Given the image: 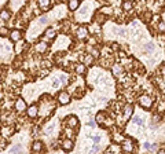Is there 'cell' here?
<instances>
[{"label": "cell", "instance_id": "obj_13", "mask_svg": "<svg viewBox=\"0 0 165 154\" xmlns=\"http://www.w3.org/2000/svg\"><path fill=\"white\" fill-rule=\"evenodd\" d=\"M121 10L127 14L132 13V10H134V2H132V0H123V3H121Z\"/></svg>", "mask_w": 165, "mask_h": 154}, {"label": "cell", "instance_id": "obj_4", "mask_svg": "<svg viewBox=\"0 0 165 154\" xmlns=\"http://www.w3.org/2000/svg\"><path fill=\"white\" fill-rule=\"evenodd\" d=\"M76 37L77 40L80 41H85L88 37H90V30H88V26H85V25H81V26H79L76 29Z\"/></svg>", "mask_w": 165, "mask_h": 154}, {"label": "cell", "instance_id": "obj_3", "mask_svg": "<svg viewBox=\"0 0 165 154\" xmlns=\"http://www.w3.org/2000/svg\"><path fill=\"white\" fill-rule=\"evenodd\" d=\"M110 70H112V74L116 77V79H123V77H124V72H125V68H124L121 63L114 62L112 66H110Z\"/></svg>", "mask_w": 165, "mask_h": 154}, {"label": "cell", "instance_id": "obj_30", "mask_svg": "<svg viewBox=\"0 0 165 154\" xmlns=\"http://www.w3.org/2000/svg\"><path fill=\"white\" fill-rule=\"evenodd\" d=\"M88 10H90V6H88V4L82 6V8L80 10V13H79L80 18H85V16H87V14H88Z\"/></svg>", "mask_w": 165, "mask_h": 154}, {"label": "cell", "instance_id": "obj_5", "mask_svg": "<svg viewBox=\"0 0 165 154\" xmlns=\"http://www.w3.org/2000/svg\"><path fill=\"white\" fill-rule=\"evenodd\" d=\"M57 101L61 106H66V105H69L72 102V95L68 91H61L57 95Z\"/></svg>", "mask_w": 165, "mask_h": 154}, {"label": "cell", "instance_id": "obj_15", "mask_svg": "<svg viewBox=\"0 0 165 154\" xmlns=\"http://www.w3.org/2000/svg\"><path fill=\"white\" fill-rule=\"evenodd\" d=\"M87 66L84 65L82 62H79V63H76L74 65V72H76L79 76H84V74H87Z\"/></svg>", "mask_w": 165, "mask_h": 154}, {"label": "cell", "instance_id": "obj_1", "mask_svg": "<svg viewBox=\"0 0 165 154\" xmlns=\"http://www.w3.org/2000/svg\"><path fill=\"white\" fill-rule=\"evenodd\" d=\"M153 103H154V99L151 95L148 94H142V95L138 98V105L142 107L143 110H150L153 107Z\"/></svg>", "mask_w": 165, "mask_h": 154}, {"label": "cell", "instance_id": "obj_36", "mask_svg": "<svg viewBox=\"0 0 165 154\" xmlns=\"http://www.w3.org/2000/svg\"><path fill=\"white\" fill-rule=\"evenodd\" d=\"M0 36H2V37H6V36H8V29H7V28H4V26L0 28Z\"/></svg>", "mask_w": 165, "mask_h": 154}, {"label": "cell", "instance_id": "obj_27", "mask_svg": "<svg viewBox=\"0 0 165 154\" xmlns=\"http://www.w3.org/2000/svg\"><path fill=\"white\" fill-rule=\"evenodd\" d=\"M156 112L158 113V114H164L165 113V101H160L158 103H157V107H156Z\"/></svg>", "mask_w": 165, "mask_h": 154}, {"label": "cell", "instance_id": "obj_18", "mask_svg": "<svg viewBox=\"0 0 165 154\" xmlns=\"http://www.w3.org/2000/svg\"><path fill=\"white\" fill-rule=\"evenodd\" d=\"M30 150L33 151V153H40V151L44 150V145L41 140H35V142L32 143V148Z\"/></svg>", "mask_w": 165, "mask_h": 154}, {"label": "cell", "instance_id": "obj_6", "mask_svg": "<svg viewBox=\"0 0 165 154\" xmlns=\"http://www.w3.org/2000/svg\"><path fill=\"white\" fill-rule=\"evenodd\" d=\"M134 116V106L131 103H127L123 106V110H121V117H123L124 121L131 120V117Z\"/></svg>", "mask_w": 165, "mask_h": 154}, {"label": "cell", "instance_id": "obj_9", "mask_svg": "<svg viewBox=\"0 0 165 154\" xmlns=\"http://www.w3.org/2000/svg\"><path fill=\"white\" fill-rule=\"evenodd\" d=\"M80 62H82L88 68V66H92L94 65V62H95V58H94L91 54H85V55L82 54V55H80Z\"/></svg>", "mask_w": 165, "mask_h": 154}, {"label": "cell", "instance_id": "obj_39", "mask_svg": "<svg viewBox=\"0 0 165 154\" xmlns=\"http://www.w3.org/2000/svg\"><path fill=\"white\" fill-rule=\"evenodd\" d=\"M41 66L46 69H51V62H48V61H43L41 62Z\"/></svg>", "mask_w": 165, "mask_h": 154}, {"label": "cell", "instance_id": "obj_17", "mask_svg": "<svg viewBox=\"0 0 165 154\" xmlns=\"http://www.w3.org/2000/svg\"><path fill=\"white\" fill-rule=\"evenodd\" d=\"M106 19H107V16L105 15V14H102L101 11H96L95 15L92 16V21L96 22V24H99V25H102L105 21H106Z\"/></svg>", "mask_w": 165, "mask_h": 154}, {"label": "cell", "instance_id": "obj_21", "mask_svg": "<svg viewBox=\"0 0 165 154\" xmlns=\"http://www.w3.org/2000/svg\"><path fill=\"white\" fill-rule=\"evenodd\" d=\"M105 151H106V153H121V146H120V143H117V145H116V143H112Z\"/></svg>", "mask_w": 165, "mask_h": 154}, {"label": "cell", "instance_id": "obj_22", "mask_svg": "<svg viewBox=\"0 0 165 154\" xmlns=\"http://www.w3.org/2000/svg\"><path fill=\"white\" fill-rule=\"evenodd\" d=\"M143 51H145V54H153L154 51H156V46H154V43H145V46H143Z\"/></svg>", "mask_w": 165, "mask_h": 154}, {"label": "cell", "instance_id": "obj_16", "mask_svg": "<svg viewBox=\"0 0 165 154\" xmlns=\"http://www.w3.org/2000/svg\"><path fill=\"white\" fill-rule=\"evenodd\" d=\"M36 51H37L38 54H46V52L48 51V43H46V41H38V43L36 44Z\"/></svg>", "mask_w": 165, "mask_h": 154}, {"label": "cell", "instance_id": "obj_38", "mask_svg": "<svg viewBox=\"0 0 165 154\" xmlns=\"http://www.w3.org/2000/svg\"><path fill=\"white\" fill-rule=\"evenodd\" d=\"M38 21H40V25H46L47 22H48V16L43 15V16H40V19H38Z\"/></svg>", "mask_w": 165, "mask_h": 154}, {"label": "cell", "instance_id": "obj_46", "mask_svg": "<svg viewBox=\"0 0 165 154\" xmlns=\"http://www.w3.org/2000/svg\"><path fill=\"white\" fill-rule=\"evenodd\" d=\"M143 146H145L146 150H151V143L150 142H145V145H143Z\"/></svg>", "mask_w": 165, "mask_h": 154}, {"label": "cell", "instance_id": "obj_23", "mask_svg": "<svg viewBox=\"0 0 165 154\" xmlns=\"http://www.w3.org/2000/svg\"><path fill=\"white\" fill-rule=\"evenodd\" d=\"M44 37L46 38H50V40H54L55 37H57V30L52 29V28H50V29H47L46 32H44Z\"/></svg>", "mask_w": 165, "mask_h": 154}, {"label": "cell", "instance_id": "obj_25", "mask_svg": "<svg viewBox=\"0 0 165 154\" xmlns=\"http://www.w3.org/2000/svg\"><path fill=\"white\" fill-rule=\"evenodd\" d=\"M88 50H90V54L92 55L94 58H95V61L101 58V51H99L96 47H94V48H92V46H90V47H88Z\"/></svg>", "mask_w": 165, "mask_h": 154}, {"label": "cell", "instance_id": "obj_24", "mask_svg": "<svg viewBox=\"0 0 165 154\" xmlns=\"http://www.w3.org/2000/svg\"><path fill=\"white\" fill-rule=\"evenodd\" d=\"M10 18H11V11L7 10V8H3V10L0 11V19H2V21H8Z\"/></svg>", "mask_w": 165, "mask_h": 154}, {"label": "cell", "instance_id": "obj_7", "mask_svg": "<svg viewBox=\"0 0 165 154\" xmlns=\"http://www.w3.org/2000/svg\"><path fill=\"white\" fill-rule=\"evenodd\" d=\"M63 123H65L69 128H73L74 129V128L79 127V118H77L74 114H69V116H66V117H65Z\"/></svg>", "mask_w": 165, "mask_h": 154}, {"label": "cell", "instance_id": "obj_32", "mask_svg": "<svg viewBox=\"0 0 165 154\" xmlns=\"http://www.w3.org/2000/svg\"><path fill=\"white\" fill-rule=\"evenodd\" d=\"M54 129H55V123H51V124H48V125L46 127V132H44V134L51 135L52 132H54Z\"/></svg>", "mask_w": 165, "mask_h": 154}, {"label": "cell", "instance_id": "obj_44", "mask_svg": "<svg viewBox=\"0 0 165 154\" xmlns=\"http://www.w3.org/2000/svg\"><path fill=\"white\" fill-rule=\"evenodd\" d=\"M160 74H161V76H165V63H162L161 68H160Z\"/></svg>", "mask_w": 165, "mask_h": 154}, {"label": "cell", "instance_id": "obj_14", "mask_svg": "<svg viewBox=\"0 0 165 154\" xmlns=\"http://www.w3.org/2000/svg\"><path fill=\"white\" fill-rule=\"evenodd\" d=\"M106 118H107L106 112L101 110V112H98V113H96V116H95V123H96V124H99V125L102 127V125L105 124V121H106Z\"/></svg>", "mask_w": 165, "mask_h": 154}, {"label": "cell", "instance_id": "obj_35", "mask_svg": "<svg viewBox=\"0 0 165 154\" xmlns=\"http://www.w3.org/2000/svg\"><path fill=\"white\" fill-rule=\"evenodd\" d=\"M91 139H92V143L99 145V143H101V140H102V138H101V135H92V136H91Z\"/></svg>", "mask_w": 165, "mask_h": 154}, {"label": "cell", "instance_id": "obj_37", "mask_svg": "<svg viewBox=\"0 0 165 154\" xmlns=\"http://www.w3.org/2000/svg\"><path fill=\"white\" fill-rule=\"evenodd\" d=\"M48 73H50V69H46V68H44L43 70L38 72V77H46Z\"/></svg>", "mask_w": 165, "mask_h": 154}, {"label": "cell", "instance_id": "obj_49", "mask_svg": "<svg viewBox=\"0 0 165 154\" xmlns=\"http://www.w3.org/2000/svg\"><path fill=\"white\" fill-rule=\"evenodd\" d=\"M164 101H165V99H164Z\"/></svg>", "mask_w": 165, "mask_h": 154}, {"label": "cell", "instance_id": "obj_42", "mask_svg": "<svg viewBox=\"0 0 165 154\" xmlns=\"http://www.w3.org/2000/svg\"><path fill=\"white\" fill-rule=\"evenodd\" d=\"M99 150H101V147H99V145H95V143H94L92 148H91V153H96V151H99Z\"/></svg>", "mask_w": 165, "mask_h": 154}, {"label": "cell", "instance_id": "obj_8", "mask_svg": "<svg viewBox=\"0 0 165 154\" xmlns=\"http://www.w3.org/2000/svg\"><path fill=\"white\" fill-rule=\"evenodd\" d=\"M74 147V139H70V138H66L61 142V148L63 151H72Z\"/></svg>", "mask_w": 165, "mask_h": 154}, {"label": "cell", "instance_id": "obj_41", "mask_svg": "<svg viewBox=\"0 0 165 154\" xmlns=\"http://www.w3.org/2000/svg\"><path fill=\"white\" fill-rule=\"evenodd\" d=\"M110 48H112V51H120V46H118L117 43H113Z\"/></svg>", "mask_w": 165, "mask_h": 154}, {"label": "cell", "instance_id": "obj_43", "mask_svg": "<svg viewBox=\"0 0 165 154\" xmlns=\"http://www.w3.org/2000/svg\"><path fill=\"white\" fill-rule=\"evenodd\" d=\"M59 81H61V84H66V81H68V79H66V76H65V74H62V76L59 77Z\"/></svg>", "mask_w": 165, "mask_h": 154}, {"label": "cell", "instance_id": "obj_31", "mask_svg": "<svg viewBox=\"0 0 165 154\" xmlns=\"http://www.w3.org/2000/svg\"><path fill=\"white\" fill-rule=\"evenodd\" d=\"M156 29H157V32H160V33H165V21H158Z\"/></svg>", "mask_w": 165, "mask_h": 154}, {"label": "cell", "instance_id": "obj_47", "mask_svg": "<svg viewBox=\"0 0 165 154\" xmlns=\"http://www.w3.org/2000/svg\"><path fill=\"white\" fill-rule=\"evenodd\" d=\"M87 116H88V117H91V116H92V112H91V110H90V109H88V110H87Z\"/></svg>", "mask_w": 165, "mask_h": 154}, {"label": "cell", "instance_id": "obj_26", "mask_svg": "<svg viewBox=\"0 0 165 154\" xmlns=\"http://www.w3.org/2000/svg\"><path fill=\"white\" fill-rule=\"evenodd\" d=\"M14 134V128L13 127H3L2 128V135L4 138H8L10 135H13Z\"/></svg>", "mask_w": 165, "mask_h": 154}, {"label": "cell", "instance_id": "obj_10", "mask_svg": "<svg viewBox=\"0 0 165 154\" xmlns=\"http://www.w3.org/2000/svg\"><path fill=\"white\" fill-rule=\"evenodd\" d=\"M26 114L29 118H36L38 116V106L37 105H30L29 107H26Z\"/></svg>", "mask_w": 165, "mask_h": 154}, {"label": "cell", "instance_id": "obj_34", "mask_svg": "<svg viewBox=\"0 0 165 154\" xmlns=\"http://www.w3.org/2000/svg\"><path fill=\"white\" fill-rule=\"evenodd\" d=\"M22 150H24V148H22L21 145H15L10 148V153H19V151H22Z\"/></svg>", "mask_w": 165, "mask_h": 154}, {"label": "cell", "instance_id": "obj_2", "mask_svg": "<svg viewBox=\"0 0 165 154\" xmlns=\"http://www.w3.org/2000/svg\"><path fill=\"white\" fill-rule=\"evenodd\" d=\"M120 146H121V153H134L135 148H136L135 140L129 139V138H124L120 142Z\"/></svg>", "mask_w": 165, "mask_h": 154}, {"label": "cell", "instance_id": "obj_33", "mask_svg": "<svg viewBox=\"0 0 165 154\" xmlns=\"http://www.w3.org/2000/svg\"><path fill=\"white\" fill-rule=\"evenodd\" d=\"M151 15H153V14H151L150 11H145V14H143V15H142V19H143V21H145V22H150Z\"/></svg>", "mask_w": 165, "mask_h": 154}, {"label": "cell", "instance_id": "obj_11", "mask_svg": "<svg viewBox=\"0 0 165 154\" xmlns=\"http://www.w3.org/2000/svg\"><path fill=\"white\" fill-rule=\"evenodd\" d=\"M14 107H15V110L18 113H22L26 110V102H25L24 98H16L15 103H14Z\"/></svg>", "mask_w": 165, "mask_h": 154}, {"label": "cell", "instance_id": "obj_19", "mask_svg": "<svg viewBox=\"0 0 165 154\" xmlns=\"http://www.w3.org/2000/svg\"><path fill=\"white\" fill-rule=\"evenodd\" d=\"M37 4L38 7L41 8V11H48L50 7H51V0H37Z\"/></svg>", "mask_w": 165, "mask_h": 154}, {"label": "cell", "instance_id": "obj_12", "mask_svg": "<svg viewBox=\"0 0 165 154\" xmlns=\"http://www.w3.org/2000/svg\"><path fill=\"white\" fill-rule=\"evenodd\" d=\"M8 36H10L11 41L16 43L18 40H22V37H24V33H22V30H19V29H14V30H11V32L8 33Z\"/></svg>", "mask_w": 165, "mask_h": 154}, {"label": "cell", "instance_id": "obj_28", "mask_svg": "<svg viewBox=\"0 0 165 154\" xmlns=\"http://www.w3.org/2000/svg\"><path fill=\"white\" fill-rule=\"evenodd\" d=\"M132 123L135 124V125H139V127H142L143 124H145V121H143V118L140 117V116H132Z\"/></svg>", "mask_w": 165, "mask_h": 154}, {"label": "cell", "instance_id": "obj_20", "mask_svg": "<svg viewBox=\"0 0 165 154\" xmlns=\"http://www.w3.org/2000/svg\"><path fill=\"white\" fill-rule=\"evenodd\" d=\"M80 7V0H68V8L73 13V11H77Z\"/></svg>", "mask_w": 165, "mask_h": 154}, {"label": "cell", "instance_id": "obj_29", "mask_svg": "<svg viewBox=\"0 0 165 154\" xmlns=\"http://www.w3.org/2000/svg\"><path fill=\"white\" fill-rule=\"evenodd\" d=\"M117 35H118V37H121V38H127L129 36V32L127 29H124V28H121V29L117 30Z\"/></svg>", "mask_w": 165, "mask_h": 154}, {"label": "cell", "instance_id": "obj_48", "mask_svg": "<svg viewBox=\"0 0 165 154\" xmlns=\"http://www.w3.org/2000/svg\"><path fill=\"white\" fill-rule=\"evenodd\" d=\"M3 50H4V44L0 43V51H3Z\"/></svg>", "mask_w": 165, "mask_h": 154}, {"label": "cell", "instance_id": "obj_40", "mask_svg": "<svg viewBox=\"0 0 165 154\" xmlns=\"http://www.w3.org/2000/svg\"><path fill=\"white\" fill-rule=\"evenodd\" d=\"M59 85H61L59 79H55L54 81H52V88H59Z\"/></svg>", "mask_w": 165, "mask_h": 154}, {"label": "cell", "instance_id": "obj_45", "mask_svg": "<svg viewBox=\"0 0 165 154\" xmlns=\"http://www.w3.org/2000/svg\"><path fill=\"white\" fill-rule=\"evenodd\" d=\"M87 125H88V127H91V128H94V127L96 125V123H95V121H94V120H90V121H88V123H87Z\"/></svg>", "mask_w": 165, "mask_h": 154}]
</instances>
